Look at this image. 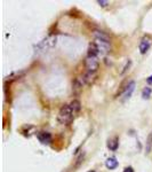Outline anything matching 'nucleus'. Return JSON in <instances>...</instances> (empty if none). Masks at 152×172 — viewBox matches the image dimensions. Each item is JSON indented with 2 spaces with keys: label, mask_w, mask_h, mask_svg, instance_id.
I'll return each mask as SVG.
<instances>
[{
  "label": "nucleus",
  "mask_w": 152,
  "mask_h": 172,
  "mask_svg": "<svg viewBox=\"0 0 152 172\" xmlns=\"http://www.w3.org/2000/svg\"><path fill=\"white\" fill-rule=\"evenodd\" d=\"M88 172H95V171H88Z\"/></svg>",
  "instance_id": "obj_19"
},
{
  "label": "nucleus",
  "mask_w": 152,
  "mask_h": 172,
  "mask_svg": "<svg viewBox=\"0 0 152 172\" xmlns=\"http://www.w3.org/2000/svg\"><path fill=\"white\" fill-rule=\"evenodd\" d=\"M130 63H132V62H130V61H128V62H127V64H126V66H125V68H124V70L121 71V74H125V72H126V70H127V69H128V68H129Z\"/></svg>",
  "instance_id": "obj_15"
},
{
  "label": "nucleus",
  "mask_w": 152,
  "mask_h": 172,
  "mask_svg": "<svg viewBox=\"0 0 152 172\" xmlns=\"http://www.w3.org/2000/svg\"><path fill=\"white\" fill-rule=\"evenodd\" d=\"M95 45L97 46L99 53H107L110 51V43H107V41L99 40V39H96Z\"/></svg>",
  "instance_id": "obj_3"
},
{
  "label": "nucleus",
  "mask_w": 152,
  "mask_h": 172,
  "mask_svg": "<svg viewBox=\"0 0 152 172\" xmlns=\"http://www.w3.org/2000/svg\"><path fill=\"white\" fill-rule=\"evenodd\" d=\"M97 2H99V4L101 5V6H103V7H104V6H107V5L109 4V2H108V1H104V0H99V1H97Z\"/></svg>",
  "instance_id": "obj_16"
},
{
  "label": "nucleus",
  "mask_w": 152,
  "mask_h": 172,
  "mask_svg": "<svg viewBox=\"0 0 152 172\" xmlns=\"http://www.w3.org/2000/svg\"><path fill=\"white\" fill-rule=\"evenodd\" d=\"M95 72H91V71H88L87 74L84 76L85 78V82H86V84H91V83L95 80Z\"/></svg>",
  "instance_id": "obj_10"
},
{
  "label": "nucleus",
  "mask_w": 152,
  "mask_h": 172,
  "mask_svg": "<svg viewBox=\"0 0 152 172\" xmlns=\"http://www.w3.org/2000/svg\"><path fill=\"white\" fill-rule=\"evenodd\" d=\"M146 82H148L149 84H151V83H152V76H150V77H149V78L146 79Z\"/></svg>",
  "instance_id": "obj_18"
},
{
  "label": "nucleus",
  "mask_w": 152,
  "mask_h": 172,
  "mask_svg": "<svg viewBox=\"0 0 152 172\" xmlns=\"http://www.w3.org/2000/svg\"><path fill=\"white\" fill-rule=\"evenodd\" d=\"M99 53V48H97V46L95 45V43L89 45V48H88V56H94V57H96Z\"/></svg>",
  "instance_id": "obj_7"
},
{
  "label": "nucleus",
  "mask_w": 152,
  "mask_h": 172,
  "mask_svg": "<svg viewBox=\"0 0 152 172\" xmlns=\"http://www.w3.org/2000/svg\"><path fill=\"white\" fill-rule=\"evenodd\" d=\"M118 145H119V140L117 138L110 139V140H109V142H108V147H109L111 150H117V148H118Z\"/></svg>",
  "instance_id": "obj_9"
},
{
  "label": "nucleus",
  "mask_w": 152,
  "mask_h": 172,
  "mask_svg": "<svg viewBox=\"0 0 152 172\" xmlns=\"http://www.w3.org/2000/svg\"><path fill=\"white\" fill-rule=\"evenodd\" d=\"M124 172H134L133 168H130V166H127V168L124 170Z\"/></svg>",
  "instance_id": "obj_17"
},
{
  "label": "nucleus",
  "mask_w": 152,
  "mask_h": 172,
  "mask_svg": "<svg viewBox=\"0 0 152 172\" xmlns=\"http://www.w3.org/2000/svg\"><path fill=\"white\" fill-rule=\"evenodd\" d=\"M105 165H107L108 169H110V170H113L118 166V161L114 158V157H109L107 161H105Z\"/></svg>",
  "instance_id": "obj_6"
},
{
  "label": "nucleus",
  "mask_w": 152,
  "mask_h": 172,
  "mask_svg": "<svg viewBox=\"0 0 152 172\" xmlns=\"http://www.w3.org/2000/svg\"><path fill=\"white\" fill-rule=\"evenodd\" d=\"M151 145H152V133H150V135H149V138H148V141H146V153L150 152Z\"/></svg>",
  "instance_id": "obj_14"
},
{
  "label": "nucleus",
  "mask_w": 152,
  "mask_h": 172,
  "mask_svg": "<svg viewBox=\"0 0 152 172\" xmlns=\"http://www.w3.org/2000/svg\"><path fill=\"white\" fill-rule=\"evenodd\" d=\"M134 90H135V82H130L129 84L125 87V91H124V94H122L124 100L129 99V97H132V94H133Z\"/></svg>",
  "instance_id": "obj_4"
},
{
  "label": "nucleus",
  "mask_w": 152,
  "mask_h": 172,
  "mask_svg": "<svg viewBox=\"0 0 152 172\" xmlns=\"http://www.w3.org/2000/svg\"><path fill=\"white\" fill-rule=\"evenodd\" d=\"M150 48V43H149V40H142V43L140 44V52L142 53V54H145V53L148 52V49Z\"/></svg>",
  "instance_id": "obj_8"
},
{
  "label": "nucleus",
  "mask_w": 152,
  "mask_h": 172,
  "mask_svg": "<svg viewBox=\"0 0 152 172\" xmlns=\"http://www.w3.org/2000/svg\"><path fill=\"white\" fill-rule=\"evenodd\" d=\"M70 107H71L73 112H78L80 109H81V105H80L79 100H73V101L70 103Z\"/></svg>",
  "instance_id": "obj_12"
},
{
  "label": "nucleus",
  "mask_w": 152,
  "mask_h": 172,
  "mask_svg": "<svg viewBox=\"0 0 152 172\" xmlns=\"http://www.w3.org/2000/svg\"><path fill=\"white\" fill-rule=\"evenodd\" d=\"M73 120V111L70 105H64L58 111V115H57V120L61 124H64V125H68L72 122Z\"/></svg>",
  "instance_id": "obj_1"
},
{
  "label": "nucleus",
  "mask_w": 152,
  "mask_h": 172,
  "mask_svg": "<svg viewBox=\"0 0 152 172\" xmlns=\"http://www.w3.org/2000/svg\"><path fill=\"white\" fill-rule=\"evenodd\" d=\"M85 66H86L88 71L96 72V70L99 69V61L94 56H87L86 60H85Z\"/></svg>",
  "instance_id": "obj_2"
},
{
  "label": "nucleus",
  "mask_w": 152,
  "mask_h": 172,
  "mask_svg": "<svg viewBox=\"0 0 152 172\" xmlns=\"http://www.w3.org/2000/svg\"><path fill=\"white\" fill-rule=\"evenodd\" d=\"M152 91L150 87H145L144 90H143V92H142V97H143V99H149L150 97V95H151Z\"/></svg>",
  "instance_id": "obj_13"
},
{
  "label": "nucleus",
  "mask_w": 152,
  "mask_h": 172,
  "mask_svg": "<svg viewBox=\"0 0 152 172\" xmlns=\"http://www.w3.org/2000/svg\"><path fill=\"white\" fill-rule=\"evenodd\" d=\"M94 36H95L96 39H99V40L110 43V39H109V37H108L107 34H103V32H101V31H95V32H94Z\"/></svg>",
  "instance_id": "obj_11"
},
{
  "label": "nucleus",
  "mask_w": 152,
  "mask_h": 172,
  "mask_svg": "<svg viewBox=\"0 0 152 172\" xmlns=\"http://www.w3.org/2000/svg\"><path fill=\"white\" fill-rule=\"evenodd\" d=\"M38 139L41 143L47 145V143H49V142L52 141V135H50V133H48V132H40L38 134Z\"/></svg>",
  "instance_id": "obj_5"
}]
</instances>
